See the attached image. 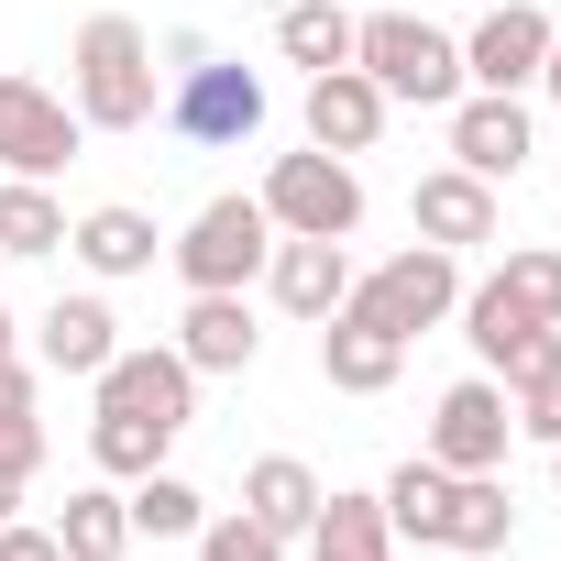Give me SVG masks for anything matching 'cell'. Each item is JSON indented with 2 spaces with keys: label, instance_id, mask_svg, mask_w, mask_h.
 <instances>
[{
  "label": "cell",
  "instance_id": "obj_1",
  "mask_svg": "<svg viewBox=\"0 0 561 561\" xmlns=\"http://www.w3.org/2000/svg\"><path fill=\"white\" fill-rule=\"evenodd\" d=\"M67 111L89 133H144L154 122V34L133 12H89L67 45Z\"/></svg>",
  "mask_w": 561,
  "mask_h": 561
},
{
  "label": "cell",
  "instance_id": "obj_2",
  "mask_svg": "<svg viewBox=\"0 0 561 561\" xmlns=\"http://www.w3.org/2000/svg\"><path fill=\"white\" fill-rule=\"evenodd\" d=\"M353 67L386 100H419V111H451L462 100V34H440L419 12H364L353 23Z\"/></svg>",
  "mask_w": 561,
  "mask_h": 561
},
{
  "label": "cell",
  "instance_id": "obj_3",
  "mask_svg": "<svg viewBox=\"0 0 561 561\" xmlns=\"http://www.w3.org/2000/svg\"><path fill=\"white\" fill-rule=\"evenodd\" d=\"M165 56H176V100H165V133L176 144H253L264 133V78L242 56H209L198 34H176Z\"/></svg>",
  "mask_w": 561,
  "mask_h": 561
},
{
  "label": "cell",
  "instance_id": "obj_4",
  "mask_svg": "<svg viewBox=\"0 0 561 561\" xmlns=\"http://www.w3.org/2000/svg\"><path fill=\"white\" fill-rule=\"evenodd\" d=\"M342 309H364L375 331L419 342V331H440V320L462 309V253H440V242H408V253H386L375 275H353V298H342Z\"/></svg>",
  "mask_w": 561,
  "mask_h": 561
},
{
  "label": "cell",
  "instance_id": "obj_5",
  "mask_svg": "<svg viewBox=\"0 0 561 561\" xmlns=\"http://www.w3.org/2000/svg\"><path fill=\"white\" fill-rule=\"evenodd\" d=\"M253 198H264L275 231H309V242H353L364 231V176H353V154H320V144L309 154H275Z\"/></svg>",
  "mask_w": 561,
  "mask_h": 561
},
{
  "label": "cell",
  "instance_id": "obj_6",
  "mask_svg": "<svg viewBox=\"0 0 561 561\" xmlns=\"http://www.w3.org/2000/svg\"><path fill=\"white\" fill-rule=\"evenodd\" d=\"M165 253H176V275H187V298H220V287H253V275H264L275 220H264V198H209Z\"/></svg>",
  "mask_w": 561,
  "mask_h": 561
},
{
  "label": "cell",
  "instance_id": "obj_7",
  "mask_svg": "<svg viewBox=\"0 0 561 561\" xmlns=\"http://www.w3.org/2000/svg\"><path fill=\"white\" fill-rule=\"evenodd\" d=\"M506 440H517V408H506V386L495 375H462V386H440V408H430V462L440 473H506Z\"/></svg>",
  "mask_w": 561,
  "mask_h": 561
},
{
  "label": "cell",
  "instance_id": "obj_8",
  "mask_svg": "<svg viewBox=\"0 0 561 561\" xmlns=\"http://www.w3.org/2000/svg\"><path fill=\"white\" fill-rule=\"evenodd\" d=\"M89 386H100V408H111V419H165V430H187V419H198V375H187V353H176V342H122Z\"/></svg>",
  "mask_w": 561,
  "mask_h": 561
},
{
  "label": "cell",
  "instance_id": "obj_9",
  "mask_svg": "<svg viewBox=\"0 0 561 561\" xmlns=\"http://www.w3.org/2000/svg\"><path fill=\"white\" fill-rule=\"evenodd\" d=\"M550 12H539V0H495V12L462 34V89H539V67H550Z\"/></svg>",
  "mask_w": 561,
  "mask_h": 561
},
{
  "label": "cell",
  "instance_id": "obj_10",
  "mask_svg": "<svg viewBox=\"0 0 561 561\" xmlns=\"http://www.w3.org/2000/svg\"><path fill=\"white\" fill-rule=\"evenodd\" d=\"M78 111L56 100V89H34V78H12L0 67V165L12 176H56V165H78Z\"/></svg>",
  "mask_w": 561,
  "mask_h": 561
},
{
  "label": "cell",
  "instance_id": "obj_11",
  "mask_svg": "<svg viewBox=\"0 0 561 561\" xmlns=\"http://www.w3.org/2000/svg\"><path fill=\"white\" fill-rule=\"evenodd\" d=\"M408 220H419V242H440V253H473V242L506 231V209H495V187H484L473 165H430V176L408 187Z\"/></svg>",
  "mask_w": 561,
  "mask_h": 561
},
{
  "label": "cell",
  "instance_id": "obj_12",
  "mask_svg": "<svg viewBox=\"0 0 561 561\" xmlns=\"http://www.w3.org/2000/svg\"><path fill=\"white\" fill-rule=\"evenodd\" d=\"M264 287H275V309H287V320H309V331H320V320L353 298V253H342V242H309V231H275Z\"/></svg>",
  "mask_w": 561,
  "mask_h": 561
},
{
  "label": "cell",
  "instance_id": "obj_13",
  "mask_svg": "<svg viewBox=\"0 0 561 561\" xmlns=\"http://www.w3.org/2000/svg\"><path fill=\"white\" fill-rule=\"evenodd\" d=\"M528 154H539V144H528V111H517L506 89H462V100H451V165H473V176L495 187V176H517Z\"/></svg>",
  "mask_w": 561,
  "mask_h": 561
},
{
  "label": "cell",
  "instance_id": "obj_14",
  "mask_svg": "<svg viewBox=\"0 0 561 561\" xmlns=\"http://www.w3.org/2000/svg\"><path fill=\"white\" fill-rule=\"evenodd\" d=\"M397 375H408V342L397 331H375L364 309H331L320 320V386L331 397H386Z\"/></svg>",
  "mask_w": 561,
  "mask_h": 561
},
{
  "label": "cell",
  "instance_id": "obj_15",
  "mask_svg": "<svg viewBox=\"0 0 561 561\" xmlns=\"http://www.w3.org/2000/svg\"><path fill=\"white\" fill-rule=\"evenodd\" d=\"M386 111H397V100H386L364 67H320V78H309V144H320V154H375Z\"/></svg>",
  "mask_w": 561,
  "mask_h": 561
},
{
  "label": "cell",
  "instance_id": "obj_16",
  "mask_svg": "<svg viewBox=\"0 0 561 561\" xmlns=\"http://www.w3.org/2000/svg\"><path fill=\"white\" fill-rule=\"evenodd\" d=\"M67 253H78L89 275H154L165 231H154L133 198H100V209H78V220H67Z\"/></svg>",
  "mask_w": 561,
  "mask_h": 561
},
{
  "label": "cell",
  "instance_id": "obj_17",
  "mask_svg": "<svg viewBox=\"0 0 561 561\" xmlns=\"http://www.w3.org/2000/svg\"><path fill=\"white\" fill-rule=\"evenodd\" d=\"M176 353H187V375H253L264 331H253L242 287H220V298H187V320H176Z\"/></svg>",
  "mask_w": 561,
  "mask_h": 561
},
{
  "label": "cell",
  "instance_id": "obj_18",
  "mask_svg": "<svg viewBox=\"0 0 561 561\" xmlns=\"http://www.w3.org/2000/svg\"><path fill=\"white\" fill-rule=\"evenodd\" d=\"M320 495H331V484H320L298 451H264V462L242 473V517H253V528H275V539H309Z\"/></svg>",
  "mask_w": 561,
  "mask_h": 561
},
{
  "label": "cell",
  "instance_id": "obj_19",
  "mask_svg": "<svg viewBox=\"0 0 561 561\" xmlns=\"http://www.w3.org/2000/svg\"><path fill=\"white\" fill-rule=\"evenodd\" d=\"M34 353H45L56 375H78V386H89V375H100V364L122 353V320H111L100 298H56V309L34 320Z\"/></svg>",
  "mask_w": 561,
  "mask_h": 561
},
{
  "label": "cell",
  "instance_id": "obj_20",
  "mask_svg": "<svg viewBox=\"0 0 561 561\" xmlns=\"http://www.w3.org/2000/svg\"><path fill=\"white\" fill-rule=\"evenodd\" d=\"M451 320H462V342H473V364H484V375H506L539 331H561V320H528V309L495 287V275H484V287H462V309H451Z\"/></svg>",
  "mask_w": 561,
  "mask_h": 561
},
{
  "label": "cell",
  "instance_id": "obj_21",
  "mask_svg": "<svg viewBox=\"0 0 561 561\" xmlns=\"http://www.w3.org/2000/svg\"><path fill=\"white\" fill-rule=\"evenodd\" d=\"M375 495H386V528H397V539H419V550H440V539H451V473H440L430 451H408Z\"/></svg>",
  "mask_w": 561,
  "mask_h": 561
},
{
  "label": "cell",
  "instance_id": "obj_22",
  "mask_svg": "<svg viewBox=\"0 0 561 561\" xmlns=\"http://www.w3.org/2000/svg\"><path fill=\"white\" fill-rule=\"evenodd\" d=\"M309 561H397L386 495H320V517H309Z\"/></svg>",
  "mask_w": 561,
  "mask_h": 561
},
{
  "label": "cell",
  "instance_id": "obj_23",
  "mask_svg": "<svg viewBox=\"0 0 561 561\" xmlns=\"http://www.w3.org/2000/svg\"><path fill=\"white\" fill-rule=\"evenodd\" d=\"M0 253L34 264V253H67V198L45 176H0Z\"/></svg>",
  "mask_w": 561,
  "mask_h": 561
},
{
  "label": "cell",
  "instance_id": "obj_24",
  "mask_svg": "<svg viewBox=\"0 0 561 561\" xmlns=\"http://www.w3.org/2000/svg\"><path fill=\"white\" fill-rule=\"evenodd\" d=\"M275 56L287 67H353V12L342 0H287V12H275Z\"/></svg>",
  "mask_w": 561,
  "mask_h": 561
},
{
  "label": "cell",
  "instance_id": "obj_25",
  "mask_svg": "<svg viewBox=\"0 0 561 561\" xmlns=\"http://www.w3.org/2000/svg\"><path fill=\"white\" fill-rule=\"evenodd\" d=\"M122 506H133V539H198V528H209V495H198L187 473H165V462H154V473H133V495H122Z\"/></svg>",
  "mask_w": 561,
  "mask_h": 561
},
{
  "label": "cell",
  "instance_id": "obj_26",
  "mask_svg": "<svg viewBox=\"0 0 561 561\" xmlns=\"http://www.w3.org/2000/svg\"><path fill=\"white\" fill-rule=\"evenodd\" d=\"M56 550H67V561H122V550H133V506H122L111 484H78L67 517H56Z\"/></svg>",
  "mask_w": 561,
  "mask_h": 561
},
{
  "label": "cell",
  "instance_id": "obj_27",
  "mask_svg": "<svg viewBox=\"0 0 561 561\" xmlns=\"http://www.w3.org/2000/svg\"><path fill=\"white\" fill-rule=\"evenodd\" d=\"M506 528H517L506 473H451V539L440 550H506Z\"/></svg>",
  "mask_w": 561,
  "mask_h": 561
},
{
  "label": "cell",
  "instance_id": "obj_28",
  "mask_svg": "<svg viewBox=\"0 0 561 561\" xmlns=\"http://www.w3.org/2000/svg\"><path fill=\"white\" fill-rule=\"evenodd\" d=\"M165 440H176L165 419H111V408L89 419V462H100V473H122V484H133V473H154V462H165Z\"/></svg>",
  "mask_w": 561,
  "mask_h": 561
},
{
  "label": "cell",
  "instance_id": "obj_29",
  "mask_svg": "<svg viewBox=\"0 0 561 561\" xmlns=\"http://www.w3.org/2000/svg\"><path fill=\"white\" fill-rule=\"evenodd\" d=\"M34 462H45V419H34V375H23V364H0V473H23V484H34Z\"/></svg>",
  "mask_w": 561,
  "mask_h": 561
},
{
  "label": "cell",
  "instance_id": "obj_30",
  "mask_svg": "<svg viewBox=\"0 0 561 561\" xmlns=\"http://www.w3.org/2000/svg\"><path fill=\"white\" fill-rule=\"evenodd\" d=\"M495 287H506V298H517L528 320H561V253H550V242H506Z\"/></svg>",
  "mask_w": 561,
  "mask_h": 561
},
{
  "label": "cell",
  "instance_id": "obj_31",
  "mask_svg": "<svg viewBox=\"0 0 561 561\" xmlns=\"http://www.w3.org/2000/svg\"><path fill=\"white\" fill-rule=\"evenodd\" d=\"M187 550H198V561H287V539H275V528H253L242 506H231V517H209Z\"/></svg>",
  "mask_w": 561,
  "mask_h": 561
},
{
  "label": "cell",
  "instance_id": "obj_32",
  "mask_svg": "<svg viewBox=\"0 0 561 561\" xmlns=\"http://www.w3.org/2000/svg\"><path fill=\"white\" fill-rule=\"evenodd\" d=\"M506 408H517V430H528V440H561V375H550V386H517Z\"/></svg>",
  "mask_w": 561,
  "mask_h": 561
},
{
  "label": "cell",
  "instance_id": "obj_33",
  "mask_svg": "<svg viewBox=\"0 0 561 561\" xmlns=\"http://www.w3.org/2000/svg\"><path fill=\"white\" fill-rule=\"evenodd\" d=\"M0 561H67V550H56V528H34V517H0Z\"/></svg>",
  "mask_w": 561,
  "mask_h": 561
},
{
  "label": "cell",
  "instance_id": "obj_34",
  "mask_svg": "<svg viewBox=\"0 0 561 561\" xmlns=\"http://www.w3.org/2000/svg\"><path fill=\"white\" fill-rule=\"evenodd\" d=\"M0 364H23V331H12V298H0Z\"/></svg>",
  "mask_w": 561,
  "mask_h": 561
},
{
  "label": "cell",
  "instance_id": "obj_35",
  "mask_svg": "<svg viewBox=\"0 0 561 561\" xmlns=\"http://www.w3.org/2000/svg\"><path fill=\"white\" fill-rule=\"evenodd\" d=\"M0 517H23V473H0Z\"/></svg>",
  "mask_w": 561,
  "mask_h": 561
},
{
  "label": "cell",
  "instance_id": "obj_36",
  "mask_svg": "<svg viewBox=\"0 0 561 561\" xmlns=\"http://www.w3.org/2000/svg\"><path fill=\"white\" fill-rule=\"evenodd\" d=\"M539 89H550V100H561V34H550V67H539Z\"/></svg>",
  "mask_w": 561,
  "mask_h": 561
},
{
  "label": "cell",
  "instance_id": "obj_37",
  "mask_svg": "<svg viewBox=\"0 0 561 561\" xmlns=\"http://www.w3.org/2000/svg\"><path fill=\"white\" fill-rule=\"evenodd\" d=\"M550 484H561V440H550Z\"/></svg>",
  "mask_w": 561,
  "mask_h": 561
},
{
  "label": "cell",
  "instance_id": "obj_38",
  "mask_svg": "<svg viewBox=\"0 0 561 561\" xmlns=\"http://www.w3.org/2000/svg\"><path fill=\"white\" fill-rule=\"evenodd\" d=\"M264 12H287V0H264Z\"/></svg>",
  "mask_w": 561,
  "mask_h": 561
}]
</instances>
